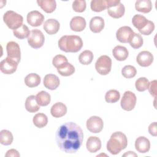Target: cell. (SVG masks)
Listing matches in <instances>:
<instances>
[{
    "label": "cell",
    "instance_id": "1",
    "mask_svg": "<svg viewBox=\"0 0 157 157\" xmlns=\"http://www.w3.org/2000/svg\"><path fill=\"white\" fill-rule=\"evenodd\" d=\"M83 134L81 128L74 122L60 126L56 132V142L58 147L66 153H74L81 147Z\"/></svg>",
    "mask_w": 157,
    "mask_h": 157
},
{
    "label": "cell",
    "instance_id": "2",
    "mask_svg": "<svg viewBox=\"0 0 157 157\" xmlns=\"http://www.w3.org/2000/svg\"><path fill=\"white\" fill-rule=\"evenodd\" d=\"M83 41L80 37L76 35H65L58 40L59 49L65 52L76 53L80 50Z\"/></svg>",
    "mask_w": 157,
    "mask_h": 157
},
{
    "label": "cell",
    "instance_id": "3",
    "mask_svg": "<svg viewBox=\"0 0 157 157\" xmlns=\"http://www.w3.org/2000/svg\"><path fill=\"white\" fill-rule=\"evenodd\" d=\"M128 139L126 135L120 131L113 132L107 143V149L112 155H117L126 148Z\"/></svg>",
    "mask_w": 157,
    "mask_h": 157
},
{
    "label": "cell",
    "instance_id": "4",
    "mask_svg": "<svg viewBox=\"0 0 157 157\" xmlns=\"http://www.w3.org/2000/svg\"><path fill=\"white\" fill-rule=\"evenodd\" d=\"M132 25L144 35H150L155 29L153 22L147 20L144 16L139 14L135 15L132 19Z\"/></svg>",
    "mask_w": 157,
    "mask_h": 157
},
{
    "label": "cell",
    "instance_id": "5",
    "mask_svg": "<svg viewBox=\"0 0 157 157\" xmlns=\"http://www.w3.org/2000/svg\"><path fill=\"white\" fill-rule=\"evenodd\" d=\"M3 20L9 28L15 30L23 25V18L12 10H8L4 14Z\"/></svg>",
    "mask_w": 157,
    "mask_h": 157
},
{
    "label": "cell",
    "instance_id": "6",
    "mask_svg": "<svg viewBox=\"0 0 157 157\" xmlns=\"http://www.w3.org/2000/svg\"><path fill=\"white\" fill-rule=\"evenodd\" d=\"M107 13L113 18H120L125 12L124 5L120 0H107Z\"/></svg>",
    "mask_w": 157,
    "mask_h": 157
},
{
    "label": "cell",
    "instance_id": "7",
    "mask_svg": "<svg viewBox=\"0 0 157 157\" xmlns=\"http://www.w3.org/2000/svg\"><path fill=\"white\" fill-rule=\"evenodd\" d=\"M112 60L111 58L107 55L101 56L95 63V68L96 71L100 75H107L111 71Z\"/></svg>",
    "mask_w": 157,
    "mask_h": 157
},
{
    "label": "cell",
    "instance_id": "8",
    "mask_svg": "<svg viewBox=\"0 0 157 157\" xmlns=\"http://www.w3.org/2000/svg\"><path fill=\"white\" fill-rule=\"evenodd\" d=\"M45 37L42 32L37 29L31 31V33L28 37V44L33 48L37 49L42 47L44 44Z\"/></svg>",
    "mask_w": 157,
    "mask_h": 157
},
{
    "label": "cell",
    "instance_id": "9",
    "mask_svg": "<svg viewBox=\"0 0 157 157\" xmlns=\"http://www.w3.org/2000/svg\"><path fill=\"white\" fill-rule=\"evenodd\" d=\"M136 101L137 98L135 94L131 91H126L121 99V107L126 111H131L134 108Z\"/></svg>",
    "mask_w": 157,
    "mask_h": 157
},
{
    "label": "cell",
    "instance_id": "10",
    "mask_svg": "<svg viewBox=\"0 0 157 157\" xmlns=\"http://www.w3.org/2000/svg\"><path fill=\"white\" fill-rule=\"evenodd\" d=\"M86 128L92 133L100 132L104 126V123L101 118L98 116H92L86 121Z\"/></svg>",
    "mask_w": 157,
    "mask_h": 157
},
{
    "label": "cell",
    "instance_id": "11",
    "mask_svg": "<svg viewBox=\"0 0 157 157\" xmlns=\"http://www.w3.org/2000/svg\"><path fill=\"white\" fill-rule=\"evenodd\" d=\"M6 50L7 57L19 63L21 58V51L19 45L13 41L9 42L6 45Z\"/></svg>",
    "mask_w": 157,
    "mask_h": 157
},
{
    "label": "cell",
    "instance_id": "12",
    "mask_svg": "<svg viewBox=\"0 0 157 157\" xmlns=\"http://www.w3.org/2000/svg\"><path fill=\"white\" fill-rule=\"evenodd\" d=\"M18 63L15 61L6 57L0 63V70L5 74H12L15 72L17 69Z\"/></svg>",
    "mask_w": 157,
    "mask_h": 157
},
{
    "label": "cell",
    "instance_id": "13",
    "mask_svg": "<svg viewBox=\"0 0 157 157\" xmlns=\"http://www.w3.org/2000/svg\"><path fill=\"white\" fill-rule=\"evenodd\" d=\"M134 33L133 30L129 26H124L117 31L116 37L117 40L121 43H129Z\"/></svg>",
    "mask_w": 157,
    "mask_h": 157
},
{
    "label": "cell",
    "instance_id": "14",
    "mask_svg": "<svg viewBox=\"0 0 157 157\" xmlns=\"http://www.w3.org/2000/svg\"><path fill=\"white\" fill-rule=\"evenodd\" d=\"M26 19L27 22L31 26L37 27L42 24L44 20V16L39 11L33 10L28 13Z\"/></svg>",
    "mask_w": 157,
    "mask_h": 157
},
{
    "label": "cell",
    "instance_id": "15",
    "mask_svg": "<svg viewBox=\"0 0 157 157\" xmlns=\"http://www.w3.org/2000/svg\"><path fill=\"white\" fill-rule=\"evenodd\" d=\"M136 61L140 66L148 67L152 64L153 61V56L148 51H142L137 55Z\"/></svg>",
    "mask_w": 157,
    "mask_h": 157
},
{
    "label": "cell",
    "instance_id": "16",
    "mask_svg": "<svg viewBox=\"0 0 157 157\" xmlns=\"http://www.w3.org/2000/svg\"><path fill=\"white\" fill-rule=\"evenodd\" d=\"M44 86L50 90H56L59 85V79L58 77L53 74H47L44 78Z\"/></svg>",
    "mask_w": 157,
    "mask_h": 157
},
{
    "label": "cell",
    "instance_id": "17",
    "mask_svg": "<svg viewBox=\"0 0 157 157\" xmlns=\"http://www.w3.org/2000/svg\"><path fill=\"white\" fill-rule=\"evenodd\" d=\"M135 148L138 152L140 153H145L150 150V140L144 136H140L136 140Z\"/></svg>",
    "mask_w": 157,
    "mask_h": 157
},
{
    "label": "cell",
    "instance_id": "18",
    "mask_svg": "<svg viewBox=\"0 0 157 157\" xmlns=\"http://www.w3.org/2000/svg\"><path fill=\"white\" fill-rule=\"evenodd\" d=\"M59 23L56 20L53 18L47 20L44 22L43 26L45 32L50 35H53L57 33L59 29Z\"/></svg>",
    "mask_w": 157,
    "mask_h": 157
},
{
    "label": "cell",
    "instance_id": "19",
    "mask_svg": "<svg viewBox=\"0 0 157 157\" xmlns=\"http://www.w3.org/2000/svg\"><path fill=\"white\" fill-rule=\"evenodd\" d=\"M86 27L85 19L80 16H76L73 17L70 21L71 29L76 32L82 31Z\"/></svg>",
    "mask_w": 157,
    "mask_h": 157
},
{
    "label": "cell",
    "instance_id": "20",
    "mask_svg": "<svg viewBox=\"0 0 157 157\" xmlns=\"http://www.w3.org/2000/svg\"><path fill=\"white\" fill-rule=\"evenodd\" d=\"M104 28V20L101 17H93L90 22V29L94 33H100Z\"/></svg>",
    "mask_w": 157,
    "mask_h": 157
},
{
    "label": "cell",
    "instance_id": "21",
    "mask_svg": "<svg viewBox=\"0 0 157 157\" xmlns=\"http://www.w3.org/2000/svg\"><path fill=\"white\" fill-rule=\"evenodd\" d=\"M86 146L88 151L95 153L101 149V141L98 137L91 136L87 139Z\"/></svg>",
    "mask_w": 157,
    "mask_h": 157
},
{
    "label": "cell",
    "instance_id": "22",
    "mask_svg": "<svg viewBox=\"0 0 157 157\" xmlns=\"http://www.w3.org/2000/svg\"><path fill=\"white\" fill-rule=\"evenodd\" d=\"M67 112V107L66 105L62 102H56L53 104L50 109L52 115L55 118H60L66 115Z\"/></svg>",
    "mask_w": 157,
    "mask_h": 157
},
{
    "label": "cell",
    "instance_id": "23",
    "mask_svg": "<svg viewBox=\"0 0 157 157\" xmlns=\"http://www.w3.org/2000/svg\"><path fill=\"white\" fill-rule=\"evenodd\" d=\"M112 53L114 58L120 61H124L129 55V52L128 49L121 45H117L114 47L112 50Z\"/></svg>",
    "mask_w": 157,
    "mask_h": 157
},
{
    "label": "cell",
    "instance_id": "24",
    "mask_svg": "<svg viewBox=\"0 0 157 157\" xmlns=\"http://www.w3.org/2000/svg\"><path fill=\"white\" fill-rule=\"evenodd\" d=\"M135 8L136 10L147 13L152 9V3L150 0H137L135 4Z\"/></svg>",
    "mask_w": 157,
    "mask_h": 157
},
{
    "label": "cell",
    "instance_id": "25",
    "mask_svg": "<svg viewBox=\"0 0 157 157\" xmlns=\"http://www.w3.org/2000/svg\"><path fill=\"white\" fill-rule=\"evenodd\" d=\"M37 3L46 13L54 12L56 7V3L55 0H37Z\"/></svg>",
    "mask_w": 157,
    "mask_h": 157
},
{
    "label": "cell",
    "instance_id": "26",
    "mask_svg": "<svg viewBox=\"0 0 157 157\" xmlns=\"http://www.w3.org/2000/svg\"><path fill=\"white\" fill-rule=\"evenodd\" d=\"M26 110L31 113L36 112L40 109V105L37 104L36 98L34 95L28 96L25 101Z\"/></svg>",
    "mask_w": 157,
    "mask_h": 157
},
{
    "label": "cell",
    "instance_id": "27",
    "mask_svg": "<svg viewBox=\"0 0 157 157\" xmlns=\"http://www.w3.org/2000/svg\"><path fill=\"white\" fill-rule=\"evenodd\" d=\"M40 76L36 73H31L27 75L25 78V83L29 88L37 86L40 83Z\"/></svg>",
    "mask_w": 157,
    "mask_h": 157
},
{
    "label": "cell",
    "instance_id": "28",
    "mask_svg": "<svg viewBox=\"0 0 157 157\" xmlns=\"http://www.w3.org/2000/svg\"><path fill=\"white\" fill-rule=\"evenodd\" d=\"M57 69L58 72L62 76L67 77L72 75L75 72V67L71 63L67 62L59 66Z\"/></svg>",
    "mask_w": 157,
    "mask_h": 157
},
{
    "label": "cell",
    "instance_id": "29",
    "mask_svg": "<svg viewBox=\"0 0 157 157\" xmlns=\"http://www.w3.org/2000/svg\"><path fill=\"white\" fill-rule=\"evenodd\" d=\"M37 104L40 106H47L49 104L51 101V97L49 93L45 91L39 92L36 96Z\"/></svg>",
    "mask_w": 157,
    "mask_h": 157
},
{
    "label": "cell",
    "instance_id": "30",
    "mask_svg": "<svg viewBox=\"0 0 157 157\" xmlns=\"http://www.w3.org/2000/svg\"><path fill=\"white\" fill-rule=\"evenodd\" d=\"M33 122L37 128H42L47 124L48 118L45 114L38 113L34 116Z\"/></svg>",
    "mask_w": 157,
    "mask_h": 157
},
{
    "label": "cell",
    "instance_id": "31",
    "mask_svg": "<svg viewBox=\"0 0 157 157\" xmlns=\"http://www.w3.org/2000/svg\"><path fill=\"white\" fill-rule=\"evenodd\" d=\"M13 140L12 132L8 130L3 129L0 132V142L4 145H10Z\"/></svg>",
    "mask_w": 157,
    "mask_h": 157
},
{
    "label": "cell",
    "instance_id": "32",
    "mask_svg": "<svg viewBox=\"0 0 157 157\" xmlns=\"http://www.w3.org/2000/svg\"><path fill=\"white\" fill-rule=\"evenodd\" d=\"M13 35L18 39H23L29 37L31 31H29L28 27L25 25H22L19 28L13 30Z\"/></svg>",
    "mask_w": 157,
    "mask_h": 157
},
{
    "label": "cell",
    "instance_id": "33",
    "mask_svg": "<svg viewBox=\"0 0 157 157\" xmlns=\"http://www.w3.org/2000/svg\"><path fill=\"white\" fill-rule=\"evenodd\" d=\"M91 9L93 11L99 12L107 9V0H93L91 1Z\"/></svg>",
    "mask_w": 157,
    "mask_h": 157
},
{
    "label": "cell",
    "instance_id": "34",
    "mask_svg": "<svg viewBox=\"0 0 157 157\" xmlns=\"http://www.w3.org/2000/svg\"><path fill=\"white\" fill-rule=\"evenodd\" d=\"M93 59V53L91 51L86 50L82 52L79 56L78 60L79 62L83 65H88L90 64Z\"/></svg>",
    "mask_w": 157,
    "mask_h": 157
},
{
    "label": "cell",
    "instance_id": "35",
    "mask_svg": "<svg viewBox=\"0 0 157 157\" xmlns=\"http://www.w3.org/2000/svg\"><path fill=\"white\" fill-rule=\"evenodd\" d=\"M120 98L119 91L116 90H110L108 91L105 95V101L108 103H115Z\"/></svg>",
    "mask_w": 157,
    "mask_h": 157
},
{
    "label": "cell",
    "instance_id": "36",
    "mask_svg": "<svg viewBox=\"0 0 157 157\" xmlns=\"http://www.w3.org/2000/svg\"><path fill=\"white\" fill-rule=\"evenodd\" d=\"M143 38L140 34L138 33H134L131 37L129 43L130 45L134 49H137L140 48L143 45Z\"/></svg>",
    "mask_w": 157,
    "mask_h": 157
},
{
    "label": "cell",
    "instance_id": "37",
    "mask_svg": "<svg viewBox=\"0 0 157 157\" xmlns=\"http://www.w3.org/2000/svg\"><path fill=\"white\" fill-rule=\"evenodd\" d=\"M150 82L145 77L139 78L135 83L136 88L138 91H144L148 88Z\"/></svg>",
    "mask_w": 157,
    "mask_h": 157
},
{
    "label": "cell",
    "instance_id": "38",
    "mask_svg": "<svg viewBox=\"0 0 157 157\" xmlns=\"http://www.w3.org/2000/svg\"><path fill=\"white\" fill-rule=\"evenodd\" d=\"M136 73V69L131 65L125 66L121 70V74L123 76L126 78H131L135 77Z\"/></svg>",
    "mask_w": 157,
    "mask_h": 157
},
{
    "label": "cell",
    "instance_id": "39",
    "mask_svg": "<svg viewBox=\"0 0 157 157\" xmlns=\"http://www.w3.org/2000/svg\"><path fill=\"white\" fill-rule=\"evenodd\" d=\"M72 9L75 12H83L86 9V1L85 0H75L72 3Z\"/></svg>",
    "mask_w": 157,
    "mask_h": 157
},
{
    "label": "cell",
    "instance_id": "40",
    "mask_svg": "<svg viewBox=\"0 0 157 157\" xmlns=\"http://www.w3.org/2000/svg\"><path fill=\"white\" fill-rule=\"evenodd\" d=\"M67 62H68L67 58L62 55H56L52 60V64L56 68H58L59 66Z\"/></svg>",
    "mask_w": 157,
    "mask_h": 157
},
{
    "label": "cell",
    "instance_id": "41",
    "mask_svg": "<svg viewBox=\"0 0 157 157\" xmlns=\"http://www.w3.org/2000/svg\"><path fill=\"white\" fill-rule=\"evenodd\" d=\"M148 89L149 90L150 94L152 96H154L155 98H156V80H154L151 82H150Z\"/></svg>",
    "mask_w": 157,
    "mask_h": 157
},
{
    "label": "cell",
    "instance_id": "42",
    "mask_svg": "<svg viewBox=\"0 0 157 157\" xmlns=\"http://www.w3.org/2000/svg\"><path fill=\"white\" fill-rule=\"evenodd\" d=\"M148 132L149 133L154 136L156 137L157 136V128H156V122H153L151 123L148 126Z\"/></svg>",
    "mask_w": 157,
    "mask_h": 157
},
{
    "label": "cell",
    "instance_id": "43",
    "mask_svg": "<svg viewBox=\"0 0 157 157\" xmlns=\"http://www.w3.org/2000/svg\"><path fill=\"white\" fill-rule=\"evenodd\" d=\"M20 153H18V151L15 149H10V150H9L6 155H5V156L6 157H8V156H13V157H18L20 156Z\"/></svg>",
    "mask_w": 157,
    "mask_h": 157
},
{
    "label": "cell",
    "instance_id": "44",
    "mask_svg": "<svg viewBox=\"0 0 157 157\" xmlns=\"http://www.w3.org/2000/svg\"><path fill=\"white\" fill-rule=\"evenodd\" d=\"M123 156H137V155L134 151H127L123 155Z\"/></svg>",
    "mask_w": 157,
    "mask_h": 157
}]
</instances>
